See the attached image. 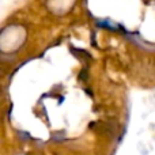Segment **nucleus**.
Returning <instances> with one entry per match:
<instances>
[]
</instances>
